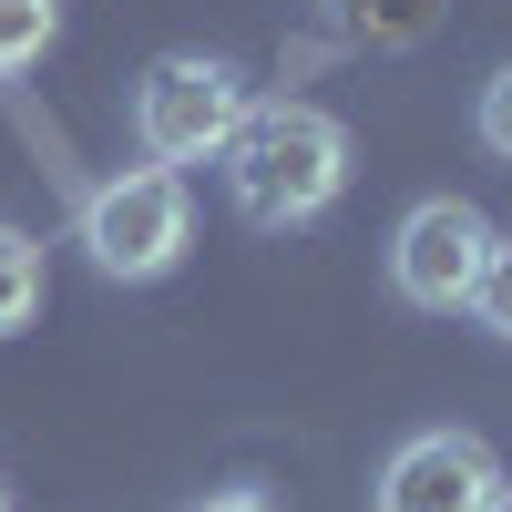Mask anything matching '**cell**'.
<instances>
[{
    "mask_svg": "<svg viewBox=\"0 0 512 512\" xmlns=\"http://www.w3.org/2000/svg\"><path fill=\"white\" fill-rule=\"evenodd\" d=\"M472 134H482V154H492V164H512V62L482 82V103H472Z\"/></svg>",
    "mask_w": 512,
    "mask_h": 512,
    "instance_id": "30bf717a",
    "label": "cell"
},
{
    "mask_svg": "<svg viewBox=\"0 0 512 512\" xmlns=\"http://www.w3.org/2000/svg\"><path fill=\"white\" fill-rule=\"evenodd\" d=\"M246 72L236 62H216V52H164V62H144V82H134V144H144V164H216L226 154V134L246 123Z\"/></svg>",
    "mask_w": 512,
    "mask_h": 512,
    "instance_id": "3957f363",
    "label": "cell"
},
{
    "mask_svg": "<svg viewBox=\"0 0 512 512\" xmlns=\"http://www.w3.org/2000/svg\"><path fill=\"white\" fill-rule=\"evenodd\" d=\"M482 512H512V482H492V492H482Z\"/></svg>",
    "mask_w": 512,
    "mask_h": 512,
    "instance_id": "7c38bea8",
    "label": "cell"
},
{
    "mask_svg": "<svg viewBox=\"0 0 512 512\" xmlns=\"http://www.w3.org/2000/svg\"><path fill=\"white\" fill-rule=\"evenodd\" d=\"M482 256H492V216L472 195H420L410 216L390 226V287L410 297L420 318H451V308H472Z\"/></svg>",
    "mask_w": 512,
    "mask_h": 512,
    "instance_id": "277c9868",
    "label": "cell"
},
{
    "mask_svg": "<svg viewBox=\"0 0 512 512\" xmlns=\"http://www.w3.org/2000/svg\"><path fill=\"white\" fill-rule=\"evenodd\" d=\"M195 512H277V502H267V492H246V482H236V492H205Z\"/></svg>",
    "mask_w": 512,
    "mask_h": 512,
    "instance_id": "8fae6325",
    "label": "cell"
},
{
    "mask_svg": "<svg viewBox=\"0 0 512 512\" xmlns=\"http://www.w3.org/2000/svg\"><path fill=\"white\" fill-rule=\"evenodd\" d=\"M472 318L512 349V236L492 226V256H482V277H472Z\"/></svg>",
    "mask_w": 512,
    "mask_h": 512,
    "instance_id": "9c48e42d",
    "label": "cell"
},
{
    "mask_svg": "<svg viewBox=\"0 0 512 512\" xmlns=\"http://www.w3.org/2000/svg\"><path fill=\"white\" fill-rule=\"evenodd\" d=\"M216 175H226V205L246 226H267V236L318 226L349 195V123L318 113V103H246V123L216 154Z\"/></svg>",
    "mask_w": 512,
    "mask_h": 512,
    "instance_id": "6da1fadb",
    "label": "cell"
},
{
    "mask_svg": "<svg viewBox=\"0 0 512 512\" xmlns=\"http://www.w3.org/2000/svg\"><path fill=\"white\" fill-rule=\"evenodd\" d=\"M185 246H195V195H185L175 164H123V175H103L82 195V256H93L113 287L175 277Z\"/></svg>",
    "mask_w": 512,
    "mask_h": 512,
    "instance_id": "7a4b0ae2",
    "label": "cell"
},
{
    "mask_svg": "<svg viewBox=\"0 0 512 512\" xmlns=\"http://www.w3.org/2000/svg\"><path fill=\"white\" fill-rule=\"evenodd\" d=\"M41 318V236L0 226V338H21Z\"/></svg>",
    "mask_w": 512,
    "mask_h": 512,
    "instance_id": "52a82bcc",
    "label": "cell"
},
{
    "mask_svg": "<svg viewBox=\"0 0 512 512\" xmlns=\"http://www.w3.org/2000/svg\"><path fill=\"white\" fill-rule=\"evenodd\" d=\"M451 0H318L328 41H349V52H410V41L441 31Z\"/></svg>",
    "mask_w": 512,
    "mask_h": 512,
    "instance_id": "8992f818",
    "label": "cell"
},
{
    "mask_svg": "<svg viewBox=\"0 0 512 512\" xmlns=\"http://www.w3.org/2000/svg\"><path fill=\"white\" fill-rule=\"evenodd\" d=\"M0 512H11V492H0Z\"/></svg>",
    "mask_w": 512,
    "mask_h": 512,
    "instance_id": "4fadbf2b",
    "label": "cell"
},
{
    "mask_svg": "<svg viewBox=\"0 0 512 512\" xmlns=\"http://www.w3.org/2000/svg\"><path fill=\"white\" fill-rule=\"evenodd\" d=\"M502 482V461L482 431H410L390 461H379L369 512H482V492Z\"/></svg>",
    "mask_w": 512,
    "mask_h": 512,
    "instance_id": "5b68a950",
    "label": "cell"
},
{
    "mask_svg": "<svg viewBox=\"0 0 512 512\" xmlns=\"http://www.w3.org/2000/svg\"><path fill=\"white\" fill-rule=\"evenodd\" d=\"M52 41H62V0H0V82L31 72Z\"/></svg>",
    "mask_w": 512,
    "mask_h": 512,
    "instance_id": "ba28073f",
    "label": "cell"
}]
</instances>
